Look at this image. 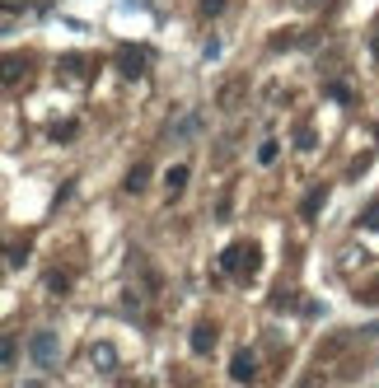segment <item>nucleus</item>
Returning a JSON list of instances; mask_svg holds the SVG:
<instances>
[{
    "label": "nucleus",
    "mask_w": 379,
    "mask_h": 388,
    "mask_svg": "<svg viewBox=\"0 0 379 388\" xmlns=\"http://www.w3.org/2000/svg\"><path fill=\"white\" fill-rule=\"evenodd\" d=\"M211 346H215V328H211V323H197V328H192V351L211 355Z\"/></svg>",
    "instance_id": "4"
},
{
    "label": "nucleus",
    "mask_w": 379,
    "mask_h": 388,
    "mask_svg": "<svg viewBox=\"0 0 379 388\" xmlns=\"http://www.w3.org/2000/svg\"><path fill=\"white\" fill-rule=\"evenodd\" d=\"M225 10V0H201V14H220Z\"/></svg>",
    "instance_id": "17"
},
{
    "label": "nucleus",
    "mask_w": 379,
    "mask_h": 388,
    "mask_svg": "<svg viewBox=\"0 0 379 388\" xmlns=\"http://www.w3.org/2000/svg\"><path fill=\"white\" fill-rule=\"evenodd\" d=\"M295 145H300V150H314V131H295Z\"/></svg>",
    "instance_id": "16"
},
{
    "label": "nucleus",
    "mask_w": 379,
    "mask_h": 388,
    "mask_svg": "<svg viewBox=\"0 0 379 388\" xmlns=\"http://www.w3.org/2000/svg\"><path fill=\"white\" fill-rule=\"evenodd\" d=\"M361 230H370V234L379 230V201H375V206H365V215H361Z\"/></svg>",
    "instance_id": "10"
},
{
    "label": "nucleus",
    "mask_w": 379,
    "mask_h": 388,
    "mask_svg": "<svg viewBox=\"0 0 379 388\" xmlns=\"http://www.w3.org/2000/svg\"><path fill=\"white\" fill-rule=\"evenodd\" d=\"M257 262H262V253H257V248L253 244H235V248H225V253H220V266H225V271H239V266H257Z\"/></svg>",
    "instance_id": "2"
},
{
    "label": "nucleus",
    "mask_w": 379,
    "mask_h": 388,
    "mask_svg": "<svg viewBox=\"0 0 379 388\" xmlns=\"http://www.w3.org/2000/svg\"><path fill=\"white\" fill-rule=\"evenodd\" d=\"M70 136H75V122H66V126H56V131H52V141H70Z\"/></svg>",
    "instance_id": "15"
},
{
    "label": "nucleus",
    "mask_w": 379,
    "mask_h": 388,
    "mask_svg": "<svg viewBox=\"0 0 379 388\" xmlns=\"http://www.w3.org/2000/svg\"><path fill=\"white\" fill-rule=\"evenodd\" d=\"M188 164H174V168H169V173H164V188H169V197H178V192L183 188H188Z\"/></svg>",
    "instance_id": "6"
},
{
    "label": "nucleus",
    "mask_w": 379,
    "mask_h": 388,
    "mask_svg": "<svg viewBox=\"0 0 379 388\" xmlns=\"http://www.w3.org/2000/svg\"><path fill=\"white\" fill-rule=\"evenodd\" d=\"M319 201H328V188H314L309 192V201H304V215H309V220L319 215Z\"/></svg>",
    "instance_id": "9"
},
{
    "label": "nucleus",
    "mask_w": 379,
    "mask_h": 388,
    "mask_svg": "<svg viewBox=\"0 0 379 388\" xmlns=\"http://www.w3.org/2000/svg\"><path fill=\"white\" fill-rule=\"evenodd\" d=\"M47 290H52V295H66V290H70L66 271H52V281H47Z\"/></svg>",
    "instance_id": "11"
},
{
    "label": "nucleus",
    "mask_w": 379,
    "mask_h": 388,
    "mask_svg": "<svg viewBox=\"0 0 379 388\" xmlns=\"http://www.w3.org/2000/svg\"><path fill=\"white\" fill-rule=\"evenodd\" d=\"M230 379H235V384H253V379H257L253 351H235V360H230Z\"/></svg>",
    "instance_id": "3"
},
{
    "label": "nucleus",
    "mask_w": 379,
    "mask_h": 388,
    "mask_svg": "<svg viewBox=\"0 0 379 388\" xmlns=\"http://www.w3.org/2000/svg\"><path fill=\"white\" fill-rule=\"evenodd\" d=\"M94 365H99L103 374H112V370H117V351H112L108 342H99V346H94Z\"/></svg>",
    "instance_id": "7"
},
{
    "label": "nucleus",
    "mask_w": 379,
    "mask_h": 388,
    "mask_svg": "<svg viewBox=\"0 0 379 388\" xmlns=\"http://www.w3.org/2000/svg\"><path fill=\"white\" fill-rule=\"evenodd\" d=\"M361 304H379V281H370V286L361 290Z\"/></svg>",
    "instance_id": "13"
},
{
    "label": "nucleus",
    "mask_w": 379,
    "mask_h": 388,
    "mask_svg": "<svg viewBox=\"0 0 379 388\" xmlns=\"http://www.w3.org/2000/svg\"><path fill=\"white\" fill-rule=\"evenodd\" d=\"M375 56H379V33H375Z\"/></svg>",
    "instance_id": "18"
},
{
    "label": "nucleus",
    "mask_w": 379,
    "mask_h": 388,
    "mask_svg": "<svg viewBox=\"0 0 379 388\" xmlns=\"http://www.w3.org/2000/svg\"><path fill=\"white\" fill-rule=\"evenodd\" d=\"M145 183H150V168H145V164H136L132 173H127V192H141Z\"/></svg>",
    "instance_id": "8"
},
{
    "label": "nucleus",
    "mask_w": 379,
    "mask_h": 388,
    "mask_svg": "<svg viewBox=\"0 0 379 388\" xmlns=\"http://www.w3.org/2000/svg\"><path fill=\"white\" fill-rule=\"evenodd\" d=\"M141 70H145V47H127V52H122V75L136 80Z\"/></svg>",
    "instance_id": "5"
},
{
    "label": "nucleus",
    "mask_w": 379,
    "mask_h": 388,
    "mask_svg": "<svg viewBox=\"0 0 379 388\" xmlns=\"http://www.w3.org/2000/svg\"><path fill=\"white\" fill-rule=\"evenodd\" d=\"M277 159V141H262L257 145V164H272Z\"/></svg>",
    "instance_id": "12"
},
{
    "label": "nucleus",
    "mask_w": 379,
    "mask_h": 388,
    "mask_svg": "<svg viewBox=\"0 0 379 388\" xmlns=\"http://www.w3.org/2000/svg\"><path fill=\"white\" fill-rule=\"evenodd\" d=\"M28 355H33L38 370H52L56 365V333H52V328H38V333L28 337Z\"/></svg>",
    "instance_id": "1"
},
{
    "label": "nucleus",
    "mask_w": 379,
    "mask_h": 388,
    "mask_svg": "<svg viewBox=\"0 0 379 388\" xmlns=\"http://www.w3.org/2000/svg\"><path fill=\"white\" fill-rule=\"evenodd\" d=\"M23 388H43V384H23Z\"/></svg>",
    "instance_id": "19"
},
{
    "label": "nucleus",
    "mask_w": 379,
    "mask_h": 388,
    "mask_svg": "<svg viewBox=\"0 0 379 388\" xmlns=\"http://www.w3.org/2000/svg\"><path fill=\"white\" fill-rule=\"evenodd\" d=\"M23 257H28V244H14V248H10V266H19Z\"/></svg>",
    "instance_id": "14"
}]
</instances>
